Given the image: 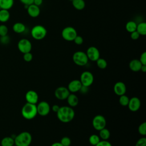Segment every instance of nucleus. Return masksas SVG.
<instances>
[{
  "instance_id": "f257e3e1",
  "label": "nucleus",
  "mask_w": 146,
  "mask_h": 146,
  "mask_svg": "<svg viewBox=\"0 0 146 146\" xmlns=\"http://www.w3.org/2000/svg\"><path fill=\"white\" fill-rule=\"evenodd\" d=\"M56 113L59 120L64 123L71 121L75 116V111L72 107L70 106L60 107Z\"/></svg>"
},
{
  "instance_id": "f03ea898",
  "label": "nucleus",
  "mask_w": 146,
  "mask_h": 146,
  "mask_svg": "<svg viewBox=\"0 0 146 146\" xmlns=\"http://www.w3.org/2000/svg\"><path fill=\"white\" fill-rule=\"evenodd\" d=\"M21 113L22 116L27 120L34 119L38 114L36 105L26 103L22 108Z\"/></svg>"
},
{
  "instance_id": "7ed1b4c3",
  "label": "nucleus",
  "mask_w": 146,
  "mask_h": 146,
  "mask_svg": "<svg viewBox=\"0 0 146 146\" xmlns=\"http://www.w3.org/2000/svg\"><path fill=\"white\" fill-rule=\"evenodd\" d=\"M32 141V136L27 131L21 132L14 138V144L17 146H29Z\"/></svg>"
},
{
  "instance_id": "20e7f679",
  "label": "nucleus",
  "mask_w": 146,
  "mask_h": 146,
  "mask_svg": "<svg viewBox=\"0 0 146 146\" xmlns=\"http://www.w3.org/2000/svg\"><path fill=\"white\" fill-rule=\"evenodd\" d=\"M47 30L45 27L40 25H37L33 27L31 30V36L35 40H42L47 35Z\"/></svg>"
},
{
  "instance_id": "39448f33",
  "label": "nucleus",
  "mask_w": 146,
  "mask_h": 146,
  "mask_svg": "<svg viewBox=\"0 0 146 146\" xmlns=\"http://www.w3.org/2000/svg\"><path fill=\"white\" fill-rule=\"evenodd\" d=\"M72 60L75 64L79 66H83L87 64L88 59L86 52L82 51H78L74 53Z\"/></svg>"
},
{
  "instance_id": "423d86ee",
  "label": "nucleus",
  "mask_w": 146,
  "mask_h": 146,
  "mask_svg": "<svg viewBox=\"0 0 146 146\" xmlns=\"http://www.w3.org/2000/svg\"><path fill=\"white\" fill-rule=\"evenodd\" d=\"M78 35L76 29L72 26L65 27L62 31L61 35L66 41H73Z\"/></svg>"
},
{
  "instance_id": "0eeeda50",
  "label": "nucleus",
  "mask_w": 146,
  "mask_h": 146,
  "mask_svg": "<svg viewBox=\"0 0 146 146\" xmlns=\"http://www.w3.org/2000/svg\"><path fill=\"white\" fill-rule=\"evenodd\" d=\"M94 78L93 74L88 71L83 72L80 76V82L83 86L88 87L91 86L94 82Z\"/></svg>"
},
{
  "instance_id": "6e6552de",
  "label": "nucleus",
  "mask_w": 146,
  "mask_h": 146,
  "mask_svg": "<svg viewBox=\"0 0 146 146\" xmlns=\"http://www.w3.org/2000/svg\"><path fill=\"white\" fill-rule=\"evenodd\" d=\"M92 124L94 129L99 131L103 128H106V120L103 115H97L93 118Z\"/></svg>"
},
{
  "instance_id": "1a4fd4ad",
  "label": "nucleus",
  "mask_w": 146,
  "mask_h": 146,
  "mask_svg": "<svg viewBox=\"0 0 146 146\" xmlns=\"http://www.w3.org/2000/svg\"><path fill=\"white\" fill-rule=\"evenodd\" d=\"M18 48L22 54L31 52L32 49V44L31 42L26 38H22L18 42Z\"/></svg>"
},
{
  "instance_id": "9d476101",
  "label": "nucleus",
  "mask_w": 146,
  "mask_h": 146,
  "mask_svg": "<svg viewBox=\"0 0 146 146\" xmlns=\"http://www.w3.org/2000/svg\"><path fill=\"white\" fill-rule=\"evenodd\" d=\"M36 110L38 115L42 116H46L50 112V106L47 102L42 101L37 104Z\"/></svg>"
},
{
  "instance_id": "9b49d317",
  "label": "nucleus",
  "mask_w": 146,
  "mask_h": 146,
  "mask_svg": "<svg viewBox=\"0 0 146 146\" xmlns=\"http://www.w3.org/2000/svg\"><path fill=\"white\" fill-rule=\"evenodd\" d=\"M70 92L67 87L60 86L56 88L54 91V95L59 100H65L70 95Z\"/></svg>"
},
{
  "instance_id": "f8f14e48",
  "label": "nucleus",
  "mask_w": 146,
  "mask_h": 146,
  "mask_svg": "<svg viewBox=\"0 0 146 146\" xmlns=\"http://www.w3.org/2000/svg\"><path fill=\"white\" fill-rule=\"evenodd\" d=\"M86 53L88 60L93 62H96L100 58L99 50L95 46L89 47Z\"/></svg>"
},
{
  "instance_id": "ddd939ff",
  "label": "nucleus",
  "mask_w": 146,
  "mask_h": 146,
  "mask_svg": "<svg viewBox=\"0 0 146 146\" xmlns=\"http://www.w3.org/2000/svg\"><path fill=\"white\" fill-rule=\"evenodd\" d=\"M127 106L129 110L131 111L136 112L138 111L140 107V100L137 97H132L131 99H129V103Z\"/></svg>"
},
{
  "instance_id": "4468645a",
  "label": "nucleus",
  "mask_w": 146,
  "mask_h": 146,
  "mask_svg": "<svg viewBox=\"0 0 146 146\" xmlns=\"http://www.w3.org/2000/svg\"><path fill=\"white\" fill-rule=\"evenodd\" d=\"M27 103L36 104L38 102L39 96L37 92L34 90H29L25 94Z\"/></svg>"
},
{
  "instance_id": "2eb2a0df",
  "label": "nucleus",
  "mask_w": 146,
  "mask_h": 146,
  "mask_svg": "<svg viewBox=\"0 0 146 146\" xmlns=\"http://www.w3.org/2000/svg\"><path fill=\"white\" fill-rule=\"evenodd\" d=\"M82 84L79 80L75 79L71 80L68 84L67 88L70 92L75 93L78 91H80Z\"/></svg>"
},
{
  "instance_id": "dca6fc26",
  "label": "nucleus",
  "mask_w": 146,
  "mask_h": 146,
  "mask_svg": "<svg viewBox=\"0 0 146 146\" xmlns=\"http://www.w3.org/2000/svg\"><path fill=\"white\" fill-rule=\"evenodd\" d=\"M113 91L118 96L124 95L126 92V86L124 83L122 82H116L113 86Z\"/></svg>"
},
{
  "instance_id": "f3484780",
  "label": "nucleus",
  "mask_w": 146,
  "mask_h": 146,
  "mask_svg": "<svg viewBox=\"0 0 146 146\" xmlns=\"http://www.w3.org/2000/svg\"><path fill=\"white\" fill-rule=\"evenodd\" d=\"M27 11L29 16L32 18H36L38 17L40 13V10L39 6L34 5L31 4L29 5L27 8Z\"/></svg>"
},
{
  "instance_id": "a211bd4d",
  "label": "nucleus",
  "mask_w": 146,
  "mask_h": 146,
  "mask_svg": "<svg viewBox=\"0 0 146 146\" xmlns=\"http://www.w3.org/2000/svg\"><path fill=\"white\" fill-rule=\"evenodd\" d=\"M142 64L139 59H134L130 61L129 63V67L130 70L133 72H138L140 71Z\"/></svg>"
},
{
  "instance_id": "6ab92c4d",
  "label": "nucleus",
  "mask_w": 146,
  "mask_h": 146,
  "mask_svg": "<svg viewBox=\"0 0 146 146\" xmlns=\"http://www.w3.org/2000/svg\"><path fill=\"white\" fill-rule=\"evenodd\" d=\"M68 104L71 107H76L79 103V99L74 94H70L66 99Z\"/></svg>"
},
{
  "instance_id": "aec40b11",
  "label": "nucleus",
  "mask_w": 146,
  "mask_h": 146,
  "mask_svg": "<svg viewBox=\"0 0 146 146\" xmlns=\"http://www.w3.org/2000/svg\"><path fill=\"white\" fill-rule=\"evenodd\" d=\"M13 31L17 34H21L25 32L26 30L25 25L21 22H17L13 26Z\"/></svg>"
},
{
  "instance_id": "412c9836",
  "label": "nucleus",
  "mask_w": 146,
  "mask_h": 146,
  "mask_svg": "<svg viewBox=\"0 0 146 146\" xmlns=\"http://www.w3.org/2000/svg\"><path fill=\"white\" fill-rule=\"evenodd\" d=\"M14 5V0H0V9L9 10Z\"/></svg>"
},
{
  "instance_id": "4be33fe9",
  "label": "nucleus",
  "mask_w": 146,
  "mask_h": 146,
  "mask_svg": "<svg viewBox=\"0 0 146 146\" xmlns=\"http://www.w3.org/2000/svg\"><path fill=\"white\" fill-rule=\"evenodd\" d=\"M72 5L77 10H82L86 6V3L84 0H72Z\"/></svg>"
},
{
  "instance_id": "5701e85b",
  "label": "nucleus",
  "mask_w": 146,
  "mask_h": 146,
  "mask_svg": "<svg viewBox=\"0 0 146 146\" xmlns=\"http://www.w3.org/2000/svg\"><path fill=\"white\" fill-rule=\"evenodd\" d=\"M14 144V139L10 136L3 137L1 141V146H13Z\"/></svg>"
},
{
  "instance_id": "b1692460",
  "label": "nucleus",
  "mask_w": 146,
  "mask_h": 146,
  "mask_svg": "<svg viewBox=\"0 0 146 146\" xmlns=\"http://www.w3.org/2000/svg\"><path fill=\"white\" fill-rule=\"evenodd\" d=\"M136 31L140 34V35H146V23L145 22H141L137 24Z\"/></svg>"
},
{
  "instance_id": "393cba45",
  "label": "nucleus",
  "mask_w": 146,
  "mask_h": 146,
  "mask_svg": "<svg viewBox=\"0 0 146 146\" xmlns=\"http://www.w3.org/2000/svg\"><path fill=\"white\" fill-rule=\"evenodd\" d=\"M10 13L9 10L5 9L0 10V22H6L10 18Z\"/></svg>"
},
{
  "instance_id": "a878e982",
  "label": "nucleus",
  "mask_w": 146,
  "mask_h": 146,
  "mask_svg": "<svg viewBox=\"0 0 146 146\" xmlns=\"http://www.w3.org/2000/svg\"><path fill=\"white\" fill-rule=\"evenodd\" d=\"M137 27V23L136 22L133 21H129L127 22L125 24V29L129 33H132L136 30Z\"/></svg>"
},
{
  "instance_id": "bb28decb",
  "label": "nucleus",
  "mask_w": 146,
  "mask_h": 146,
  "mask_svg": "<svg viewBox=\"0 0 146 146\" xmlns=\"http://www.w3.org/2000/svg\"><path fill=\"white\" fill-rule=\"evenodd\" d=\"M110 132L107 128H104L99 131V136L103 140H108L110 137Z\"/></svg>"
},
{
  "instance_id": "cd10ccee",
  "label": "nucleus",
  "mask_w": 146,
  "mask_h": 146,
  "mask_svg": "<svg viewBox=\"0 0 146 146\" xmlns=\"http://www.w3.org/2000/svg\"><path fill=\"white\" fill-rule=\"evenodd\" d=\"M100 141V137L95 134L91 135L89 137V143L91 145L95 146Z\"/></svg>"
},
{
  "instance_id": "c85d7f7f",
  "label": "nucleus",
  "mask_w": 146,
  "mask_h": 146,
  "mask_svg": "<svg viewBox=\"0 0 146 146\" xmlns=\"http://www.w3.org/2000/svg\"><path fill=\"white\" fill-rule=\"evenodd\" d=\"M97 66L100 69H105L107 66V61L102 58H99L96 61Z\"/></svg>"
},
{
  "instance_id": "c756f323",
  "label": "nucleus",
  "mask_w": 146,
  "mask_h": 146,
  "mask_svg": "<svg viewBox=\"0 0 146 146\" xmlns=\"http://www.w3.org/2000/svg\"><path fill=\"white\" fill-rule=\"evenodd\" d=\"M129 98L124 94L120 96L119 102L120 104L122 106H127L129 103Z\"/></svg>"
},
{
  "instance_id": "7c9ffc66",
  "label": "nucleus",
  "mask_w": 146,
  "mask_h": 146,
  "mask_svg": "<svg viewBox=\"0 0 146 146\" xmlns=\"http://www.w3.org/2000/svg\"><path fill=\"white\" fill-rule=\"evenodd\" d=\"M138 131L141 135L144 136L146 135V123L145 122H143L139 125L138 128Z\"/></svg>"
},
{
  "instance_id": "2f4dec72",
  "label": "nucleus",
  "mask_w": 146,
  "mask_h": 146,
  "mask_svg": "<svg viewBox=\"0 0 146 146\" xmlns=\"http://www.w3.org/2000/svg\"><path fill=\"white\" fill-rule=\"evenodd\" d=\"M63 146H70L71 144V140L70 137L67 136L63 137L60 142Z\"/></svg>"
},
{
  "instance_id": "473e14b6",
  "label": "nucleus",
  "mask_w": 146,
  "mask_h": 146,
  "mask_svg": "<svg viewBox=\"0 0 146 146\" xmlns=\"http://www.w3.org/2000/svg\"><path fill=\"white\" fill-rule=\"evenodd\" d=\"M8 33V28L5 25H0V36L7 35Z\"/></svg>"
},
{
  "instance_id": "72a5a7b5",
  "label": "nucleus",
  "mask_w": 146,
  "mask_h": 146,
  "mask_svg": "<svg viewBox=\"0 0 146 146\" xmlns=\"http://www.w3.org/2000/svg\"><path fill=\"white\" fill-rule=\"evenodd\" d=\"M10 38L7 35L0 36V42L2 44H7L10 42Z\"/></svg>"
},
{
  "instance_id": "f704fd0d",
  "label": "nucleus",
  "mask_w": 146,
  "mask_h": 146,
  "mask_svg": "<svg viewBox=\"0 0 146 146\" xmlns=\"http://www.w3.org/2000/svg\"><path fill=\"white\" fill-rule=\"evenodd\" d=\"M33 54L30 52L23 54V60L25 62H31L32 60V59H33Z\"/></svg>"
},
{
  "instance_id": "c9c22d12",
  "label": "nucleus",
  "mask_w": 146,
  "mask_h": 146,
  "mask_svg": "<svg viewBox=\"0 0 146 146\" xmlns=\"http://www.w3.org/2000/svg\"><path fill=\"white\" fill-rule=\"evenodd\" d=\"M135 146H146V138L142 137L136 141Z\"/></svg>"
},
{
  "instance_id": "e433bc0d",
  "label": "nucleus",
  "mask_w": 146,
  "mask_h": 146,
  "mask_svg": "<svg viewBox=\"0 0 146 146\" xmlns=\"http://www.w3.org/2000/svg\"><path fill=\"white\" fill-rule=\"evenodd\" d=\"M75 43L77 45H80L83 43V39L82 38V36H81L80 35H77L76 36L75 38V39L73 40Z\"/></svg>"
},
{
  "instance_id": "4c0bfd02",
  "label": "nucleus",
  "mask_w": 146,
  "mask_h": 146,
  "mask_svg": "<svg viewBox=\"0 0 146 146\" xmlns=\"http://www.w3.org/2000/svg\"><path fill=\"white\" fill-rule=\"evenodd\" d=\"M95 146H112V145L108 140H102Z\"/></svg>"
},
{
  "instance_id": "58836bf2",
  "label": "nucleus",
  "mask_w": 146,
  "mask_h": 146,
  "mask_svg": "<svg viewBox=\"0 0 146 146\" xmlns=\"http://www.w3.org/2000/svg\"><path fill=\"white\" fill-rule=\"evenodd\" d=\"M141 63L144 65H146V52H143L140 56V58L139 59Z\"/></svg>"
},
{
  "instance_id": "ea45409f",
  "label": "nucleus",
  "mask_w": 146,
  "mask_h": 146,
  "mask_svg": "<svg viewBox=\"0 0 146 146\" xmlns=\"http://www.w3.org/2000/svg\"><path fill=\"white\" fill-rule=\"evenodd\" d=\"M140 34L137 33V31L136 30L133 32H132L131 33V35H130V36H131V38L133 40H137L140 37Z\"/></svg>"
},
{
  "instance_id": "a19ab883",
  "label": "nucleus",
  "mask_w": 146,
  "mask_h": 146,
  "mask_svg": "<svg viewBox=\"0 0 146 146\" xmlns=\"http://www.w3.org/2000/svg\"><path fill=\"white\" fill-rule=\"evenodd\" d=\"M19 1L24 5H27V6L33 4V2H34V0H19Z\"/></svg>"
},
{
  "instance_id": "79ce46f5",
  "label": "nucleus",
  "mask_w": 146,
  "mask_h": 146,
  "mask_svg": "<svg viewBox=\"0 0 146 146\" xmlns=\"http://www.w3.org/2000/svg\"><path fill=\"white\" fill-rule=\"evenodd\" d=\"M59 108H60V107H59L58 105H57V104H54V105H53V106H52L51 110H52V111L56 113V112L58 111Z\"/></svg>"
},
{
  "instance_id": "37998d69",
  "label": "nucleus",
  "mask_w": 146,
  "mask_h": 146,
  "mask_svg": "<svg viewBox=\"0 0 146 146\" xmlns=\"http://www.w3.org/2000/svg\"><path fill=\"white\" fill-rule=\"evenodd\" d=\"M43 3V0H34V2L33 4L38 6H40Z\"/></svg>"
},
{
  "instance_id": "c03bdc74",
  "label": "nucleus",
  "mask_w": 146,
  "mask_h": 146,
  "mask_svg": "<svg viewBox=\"0 0 146 146\" xmlns=\"http://www.w3.org/2000/svg\"><path fill=\"white\" fill-rule=\"evenodd\" d=\"M140 71H141L143 72H146V65L142 64L141 68H140Z\"/></svg>"
},
{
  "instance_id": "a18cd8bd",
  "label": "nucleus",
  "mask_w": 146,
  "mask_h": 146,
  "mask_svg": "<svg viewBox=\"0 0 146 146\" xmlns=\"http://www.w3.org/2000/svg\"><path fill=\"white\" fill-rule=\"evenodd\" d=\"M51 146H63L60 142H55L52 143Z\"/></svg>"
},
{
  "instance_id": "49530a36",
  "label": "nucleus",
  "mask_w": 146,
  "mask_h": 146,
  "mask_svg": "<svg viewBox=\"0 0 146 146\" xmlns=\"http://www.w3.org/2000/svg\"><path fill=\"white\" fill-rule=\"evenodd\" d=\"M13 146H17V145H15V144H14V145H13Z\"/></svg>"
},
{
  "instance_id": "de8ad7c7",
  "label": "nucleus",
  "mask_w": 146,
  "mask_h": 146,
  "mask_svg": "<svg viewBox=\"0 0 146 146\" xmlns=\"http://www.w3.org/2000/svg\"><path fill=\"white\" fill-rule=\"evenodd\" d=\"M69 1H71V2H72V0H69Z\"/></svg>"
}]
</instances>
